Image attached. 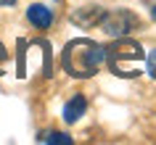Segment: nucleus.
Masks as SVG:
<instances>
[{"instance_id": "obj_1", "label": "nucleus", "mask_w": 156, "mask_h": 145, "mask_svg": "<svg viewBox=\"0 0 156 145\" xmlns=\"http://www.w3.org/2000/svg\"><path fill=\"white\" fill-rule=\"evenodd\" d=\"M106 64V48L98 45L95 40H80L69 42L61 53V66L66 74H72L77 79H87L93 74H98V69Z\"/></svg>"}, {"instance_id": "obj_2", "label": "nucleus", "mask_w": 156, "mask_h": 145, "mask_svg": "<svg viewBox=\"0 0 156 145\" xmlns=\"http://www.w3.org/2000/svg\"><path fill=\"white\" fill-rule=\"evenodd\" d=\"M106 61H108V69L116 77L132 79V77L140 74V61H146V53H143L140 42L127 40V37H116L114 45L106 48Z\"/></svg>"}, {"instance_id": "obj_3", "label": "nucleus", "mask_w": 156, "mask_h": 145, "mask_svg": "<svg viewBox=\"0 0 156 145\" xmlns=\"http://www.w3.org/2000/svg\"><path fill=\"white\" fill-rule=\"evenodd\" d=\"M101 29L108 34V37H124L127 32H132L135 26H140V19L132 13V11L127 8H119V11H108V13H103V19L98 21Z\"/></svg>"}, {"instance_id": "obj_4", "label": "nucleus", "mask_w": 156, "mask_h": 145, "mask_svg": "<svg viewBox=\"0 0 156 145\" xmlns=\"http://www.w3.org/2000/svg\"><path fill=\"white\" fill-rule=\"evenodd\" d=\"M27 19H29V24L37 26V29H48L53 24V11L48 5H42V3H34L27 8Z\"/></svg>"}, {"instance_id": "obj_5", "label": "nucleus", "mask_w": 156, "mask_h": 145, "mask_svg": "<svg viewBox=\"0 0 156 145\" xmlns=\"http://www.w3.org/2000/svg\"><path fill=\"white\" fill-rule=\"evenodd\" d=\"M103 13H106L103 8H98V5H90V8L72 11V21H74L77 26H85V29H87V26H95V24H98L101 19H103Z\"/></svg>"}, {"instance_id": "obj_6", "label": "nucleus", "mask_w": 156, "mask_h": 145, "mask_svg": "<svg viewBox=\"0 0 156 145\" xmlns=\"http://www.w3.org/2000/svg\"><path fill=\"white\" fill-rule=\"evenodd\" d=\"M85 111H87V100H85V95L69 98L66 105H64V121H66V124H74V121H80L85 116Z\"/></svg>"}, {"instance_id": "obj_7", "label": "nucleus", "mask_w": 156, "mask_h": 145, "mask_svg": "<svg viewBox=\"0 0 156 145\" xmlns=\"http://www.w3.org/2000/svg\"><path fill=\"white\" fill-rule=\"evenodd\" d=\"M40 143H45V145H72V137L66 132H48V135H40Z\"/></svg>"}, {"instance_id": "obj_8", "label": "nucleus", "mask_w": 156, "mask_h": 145, "mask_svg": "<svg viewBox=\"0 0 156 145\" xmlns=\"http://www.w3.org/2000/svg\"><path fill=\"white\" fill-rule=\"evenodd\" d=\"M146 66H148V74L156 79V50H151V53L146 56Z\"/></svg>"}, {"instance_id": "obj_9", "label": "nucleus", "mask_w": 156, "mask_h": 145, "mask_svg": "<svg viewBox=\"0 0 156 145\" xmlns=\"http://www.w3.org/2000/svg\"><path fill=\"white\" fill-rule=\"evenodd\" d=\"M8 50H5V45L0 42V77H3V69H5V64H8Z\"/></svg>"}, {"instance_id": "obj_10", "label": "nucleus", "mask_w": 156, "mask_h": 145, "mask_svg": "<svg viewBox=\"0 0 156 145\" xmlns=\"http://www.w3.org/2000/svg\"><path fill=\"white\" fill-rule=\"evenodd\" d=\"M16 0H0V5H13Z\"/></svg>"}, {"instance_id": "obj_11", "label": "nucleus", "mask_w": 156, "mask_h": 145, "mask_svg": "<svg viewBox=\"0 0 156 145\" xmlns=\"http://www.w3.org/2000/svg\"><path fill=\"white\" fill-rule=\"evenodd\" d=\"M151 13H154V19H156V5H154V11H151Z\"/></svg>"}]
</instances>
